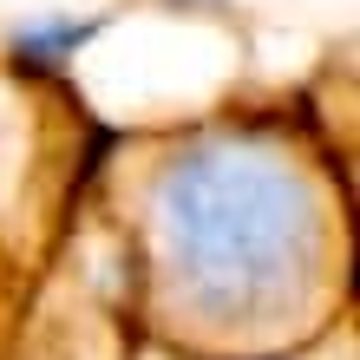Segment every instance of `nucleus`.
Masks as SVG:
<instances>
[{"label": "nucleus", "instance_id": "obj_1", "mask_svg": "<svg viewBox=\"0 0 360 360\" xmlns=\"http://www.w3.org/2000/svg\"><path fill=\"white\" fill-rule=\"evenodd\" d=\"M295 236H302V210L288 203V184L262 164L210 158L171 184V249L210 302L275 288L288 275Z\"/></svg>", "mask_w": 360, "mask_h": 360}]
</instances>
